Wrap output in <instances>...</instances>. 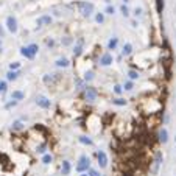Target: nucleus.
<instances>
[{"instance_id":"nucleus-43","label":"nucleus","mask_w":176,"mask_h":176,"mask_svg":"<svg viewBox=\"0 0 176 176\" xmlns=\"http://www.w3.org/2000/svg\"><path fill=\"white\" fill-rule=\"evenodd\" d=\"M0 47H2V42H0Z\"/></svg>"},{"instance_id":"nucleus-15","label":"nucleus","mask_w":176,"mask_h":176,"mask_svg":"<svg viewBox=\"0 0 176 176\" xmlns=\"http://www.w3.org/2000/svg\"><path fill=\"white\" fill-rule=\"evenodd\" d=\"M11 129L12 131H22L23 129V123L20 120H16V121H12V125H11Z\"/></svg>"},{"instance_id":"nucleus-8","label":"nucleus","mask_w":176,"mask_h":176,"mask_svg":"<svg viewBox=\"0 0 176 176\" xmlns=\"http://www.w3.org/2000/svg\"><path fill=\"white\" fill-rule=\"evenodd\" d=\"M112 61H114V58H112L111 53H104V55L100 58V64L101 65H109V64H112Z\"/></svg>"},{"instance_id":"nucleus-4","label":"nucleus","mask_w":176,"mask_h":176,"mask_svg":"<svg viewBox=\"0 0 176 176\" xmlns=\"http://www.w3.org/2000/svg\"><path fill=\"white\" fill-rule=\"evenodd\" d=\"M97 90H95V87H90V86H87L86 89H84V97H86V100L89 101V103H93L97 100Z\"/></svg>"},{"instance_id":"nucleus-6","label":"nucleus","mask_w":176,"mask_h":176,"mask_svg":"<svg viewBox=\"0 0 176 176\" xmlns=\"http://www.w3.org/2000/svg\"><path fill=\"white\" fill-rule=\"evenodd\" d=\"M36 104H37L39 107H42V109H48V107L51 106L50 100H48L47 97H44V95H37V97H36Z\"/></svg>"},{"instance_id":"nucleus-9","label":"nucleus","mask_w":176,"mask_h":176,"mask_svg":"<svg viewBox=\"0 0 176 176\" xmlns=\"http://www.w3.org/2000/svg\"><path fill=\"white\" fill-rule=\"evenodd\" d=\"M159 142H160V143H167V142H168V131H167L165 128H162V129L159 131Z\"/></svg>"},{"instance_id":"nucleus-12","label":"nucleus","mask_w":176,"mask_h":176,"mask_svg":"<svg viewBox=\"0 0 176 176\" xmlns=\"http://www.w3.org/2000/svg\"><path fill=\"white\" fill-rule=\"evenodd\" d=\"M20 55L25 56L26 59H33V58H34V55L31 53V50H30L28 47H22V48H20Z\"/></svg>"},{"instance_id":"nucleus-22","label":"nucleus","mask_w":176,"mask_h":176,"mask_svg":"<svg viewBox=\"0 0 176 176\" xmlns=\"http://www.w3.org/2000/svg\"><path fill=\"white\" fill-rule=\"evenodd\" d=\"M8 90V84L6 81H0V93H5Z\"/></svg>"},{"instance_id":"nucleus-39","label":"nucleus","mask_w":176,"mask_h":176,"mask_svg":"<svg viewBox=\"0 0 176 176\" xmlns=\"http://www.w3.org/2000/svg\"><path fill=\"white\" fill-rule=\"evenodd\" d=\"M2 36H3V30H2V28H0V37H2Z\"/></svg>"},{"instance_id":"nucleus-11","label":"nucleus","mask_w":176,"mask_h":176,"mask_svg":"<svg viewBox=\"0 0 176 176\" xmlns=\"http://www.w3.org/2000/svg\"><path fill=\"white\" fill-rule=\"evenodd\" d=\"M51 23V17L50 16H40L37 19V26H42V25H50Z\"/></svg>"},{"instance_id":"nucleus-3","label":"nucleus","mask_w":176,"mask_h":176,"mask_svg":"<svg viewBox=\"0 0 176 176\" xmlns=\"http://www.w3.org/2000/svg\"><path fill=\"white\" fill-rule=\"evenodd\" d=\"M78 8H79L81 14L86 16V17H89L92 12H93V5H92L90 2H79V3H78Z\"/></svg>"},{"instance_id":"nucleus-24","label":"nucleus","mask_w":176,"mask_h":176,"mask_svg":"<svg viewBox=\"0 0 176 176\" xmlns=\"http://www.w3.org/2000/svg\"><path fill=\"white\" fill-rule=\"evenodd\" d=\"M156 8H157V12H162V9H164V0H156Z\"/></svg>"},{"instance_id":"nucleus-37","label":"nucleus","mask_w":176,"mask_h":176,"mask_svg":"<svg viewBox=\"0 0 176 176\" xmlns=\"http://www.w3.org/2000/svg\"><path fill=\"white\" fill-rule=\"evenodd\" d=\"M16 103H17L16 100H12V101H9V103L6 104V107H8V109H9V107H12V106H16Z\"/></svg>"},{"instance_id":"nucleus-33","label":"nucleus","mask_w":176,"mask_h":176,"mask_svg":"<svg viewBox=\"0 0 176 176\" xmlns=\"http://www.w3.org/2000/svg\"><path fill=\"white\" fill-rule=\"evenodd\" d=\"M84 79H86V81H92V79H93V72H86Z\"/></svg>"},{"instance_id":"nucleus-30","label":"nucleus","mask_w":176,"mask_h":176,"mask_svg":"<svg viewBox=\"0 0 176 176\" xmlns=\"http://www.w3.org/2000/svg\"><path fill=\"white\" fill-rule=\"evenodd\" d=\"M125 90H132V87H134V84H132V81H126L125 83Z\"/></svg>"},{"instance_id":"nucleus-42","label":"nucleus","mask_w":176,"mask_h":176,"mask_svg":"<svg viewBox=\"0 0 176 176\" xmlns=\"http://www.w3.org/2000/svg\"><path fill=\"white\" fill-rule=\"evenodd\" d=\"M0 53H2V47H0Z\"/></svg>"},{"instance_id":"nucleus-19","label":"nucleus","mask_w":176,"mask_h":176,"mask_svg":"<svg viewBox=\"0 0 176 176\" xmlns=\"http://www.w3.org/2000/svg\"><path fill=\"white\" fill-rule=\"evenodd\" d=\"M69 59H65V58H61V59H58L56 61V65L58 67H69Z\"/></svg>"},{"instance_id":"nucleus-29","label":"nucleus","mask_w":176,"mask_h":176,"mask_svg":"<svg viewBox=\"0 0 176 176\" xmlns=\"http://www.w3.org/2000/svg\"><path fill=\"white\" fill-rule=\"evenodd\" d=\"M20 67V62H11L9 64V70H17Z\"/></svg>"},{"instance_id":"nucleus-34","label":"nucleus","mask_w":176,"mask_h":176,"mask_svg":"<svg viewBox=\"0 0 176 176\" xmlns=\"http://www.w3.org/2000/svg\"><path fill=\"white\" fill-rule=\"evenodd\" d=\"M72 44V37H64L62 39V45H70Z\"/></svg>"},{"instance_id":"nucleus-18","label":"nucleus","mask_w":176,"mask_h":176,"mask_svg":"<svg viewBox=\"0 0 176 176\" xmlns=\"http://www.w3.org/2000/svg\"><path fill=\"white\" fill-rule=\"evenodd\" d=\"M117 44H118V39H117V37H112L109 42H107V48H109V50H114V48L117 47Z\"/></svg>"},{"instance_id":"nucleus-20","label":"nucleus","mask_w":176,"mask_h":176,"mask_svg":"<svg viewBox=\"0 0 176 176\" xmlns=\"http://www.w3.org/2000/svg\"><path fill=\"white\" fill-rule=\"evenodd\" d=\"M79 142L84 143V145H93L92 139H89V137H86V136H81V137H79Z\"/></svg>"},{"instance_id":"nucleus-17","label":"nucleus","mask_w":176,"mask_h":176,"mask_svg":"<svg viewBox=\"0 0 176 176\" xmlns=\"http://www.w3.org/2000/svg\"><path fill=\"white\" fill-rule=\"evenodd\" d=\"M17 76H19V72H16V70H9V72H8V75H6V78H8L9 81L17 79Z\"/></svg>"},{"instance_id":"nucleus-16","label":"nucleus","mask_w":176,"mask_h":176,"mask_svg":"<svg viewBox=\"0 0 176 176\" xmlns=\"http://www.w3.org/2000/svg\"><path fill=\"white\" fill-rule=\"evenodd\" d=\"M131 53H132V45H131V44H125V45H123V50H121V55L128 56V55H131Z\"/></svg>"},{"instance_id":"nucleus-13","label":"nucleus","mask_w":176,"mask_h":176,"mask_svg":"<svg viewBox=\"0 0 176 176\" xmlns=\"http://www.w3.org/2000/svg\"><path fill=\"white\" fill-rule=\"evenodd\" d=\"M70 170H72L70 162H69V160H64V162H62V167H61V173H62L64 176H67V174L70 173Z\"/></svg>"},{"instance_id":"nucleus-35","label":"nucleus","mask_w":176,"mask_h":176,"mask_svg":"<svg viewBox=\"0 0 176 176\" xmlns=\"http://www.w3.org/2000/svg\"><path fill=\"white\" fill-rule=\"evenodd\" d=\"M121 90H123V89H121V86H118V84H115V86H114V92L117 93V95H120Z\"/></svg>"},{"instance_id":"nucleus-14","label":"nucleus","mask_w":176,"mask_h":176,"mask_svg":"<svg viewBox=\"0 0 176 176\" xmlns=\"http://www.w3.org/2000/svg\"><path fill=\"white\" fill-rule=\"evenodd\" d=\"M11 98H12V100H16V101H20V100H23V98H25V93H23V92H20V90H12Z\"/></svg>"},{"instance_id":"nucleus-31","label":"nucleus","mask_w":176,"mask_h":176,"mask_svg":"<svg viewBox=\"0 0 176 176\" xmlns=\"http://www.w3.org/2000/svg\"><path fill=\"white\" fill-rule=\"evenodd\" d=\"M87 174H89V176H101L97 170H93V168H89V170H87Z\"/></svg>"},{"instance_id":"nucleus-27","label":"nucleus","mask_w":176,"mask_h":176,"mask_svg":"<svg viewBox=\"0 0 176 176\" xmlns=\"http://www.w3.org/2000/svg\"><path fill=\"white\" fill-rule=\"evenodd\" d=\"M128 75H129V78H131V79H137V78H139V73H137L136 70H129V72H128Z\"/></svg>"},{"instance_id":"nucleus-25","label":"nucleus","mask_w":176,"mask_h":176,"mask_svg":"<svg viewBox=\"0 0 176 176\" xmlns=\"http://www.w3.org/2000/svg\"><path fill=\"white\" fill-rule=\"evenodd\" d=\"M51 160H53V157H51L50 154H44V157H42V164H50Z\"/></svg>"},{"instance_id":"nucleus-38","label":"nucleus","mask_w":176,"mask_h":176,"mask_svg":"<svg viewBox=\"0 0 176 176\" xmlns=\"http://www.w3.org/2000/svg\"><path fill=\"white\" fill-rule=\"evenodd\" d=\"M134 14H136V16H140V14H142V8H136V11H134Z\"/></svg>"},{"instance_id":"nucleus-5","label":"nucleus","mask_w":176,"mask_h":176,"mask_svg":"<svg viewBox=\"0 0 176 176\" xmlns=\"http://www.w3.org/2000/svg\"><path fill=\"white\" fill-rule=\"evenodd\" d=\"M6 28H8V31L9 33H17V20H16V17H12V16H9L8 19H6Z\"/></svg>"},{"instance_id":"nucleus-10","label":"nucleus","mask_w":176,"mask_h":176,"mask_svg":"<svg viewBox=\"0 0 176 176\" xmlns=\"http://www.w3.org/2000/svg\"><path fill=\"white\" fill-rule=\"evenodd\" d=\"M81 53H83V39H78V44L73 47V55L79 56Z\"/></svg>"},{"instance_id":"nucleus-41","label":"nucleus","mask_w":176,"mask_h":176,"mask_svg":"<svg viewBox=\"0 0 176 176\" xmlns=\"http://www.w3.org/2000/svg\"><path fill=\"white\" fill-rule=\"evenodd\" d=\"M123 2H125V3H126V2H129V0H123Z\"/></svg>"},{"instance_id":"nucleus-7","label":"nucleus","mask_w":176,"mask_h":176,"mask_svg":"<svg viewBox=\"0 0 176 176\" xmlns=\"http://www.w3.org/2000/svg\"><path fill=\"white\" fill-rule=\"evenodd\" d=\"M97 159H98V165H100L101 168H106V167H107V156H106L104 151H98V153H97Z\"/></svg>"},{"instance_id":"nucleus-36","label":"nucleus","mask_w":176,"mask_h":176,"mask_svg":"<svg viewBox=\"0 0 176 176\" xmlns=\"http://www.w3.org/2000/svg\"><path fill=\"white\" fill-rule=\"evenodd\" d=\"M37 153H45V145H40V146H37Z\"/></svg>"},{"instance_id":"nucleus-28","label":"nucleus","mask_w":176,"mask_h":176,"mask_svg":"<svg viewBox=\"0 0 176 176\" xmlns=\"http://www.w3.org/2000/svg\"><path fill=\"white\" fill-rule=\"evenodd\" d=\"M95 20H97L98 23H103V22H104V16H103V12H98V14L95 16Z\"/></svg>"},{"instance_id":"nucleus-21","label":"nucleus","mask_w":176,"mask_h":176,"mask_svg":"<svg viewBox=\"0 0 176 176\" xmlns=\"http://www.w3.org/2000/svg\"><path fill=\"white\" fill-rule=\"evenodd\" d=\"M112 103H114L115 106H125V104H126V100H123V98H115V100H112Z\"/></svg>"},{"instance_id":"nucleus-26","label":"nucleus","mask_w":176,"mask_h":176,"mask_svg":"<svg viewBox=\"0 0 176 176\" xmlns=\"http://www.w3.org/2000/svg\"><path fill=\"white\" fill-rule=\"evenodd\" d=\"M28 48L31 50V53H33V55H36V53H37V50H39L37 44H30V45H28Z\"/></svg>"},{"instance_id":"nucleus-40","label":"nucleus","mask_w":176,"mask_h":176,"mask_svg":"<svg viewBox=\"0 0 176 176\" xmlns=\"http://www.w3.org/2000/svg\"><path fill=\"white\" fill-rule=\"evenodd\" d=\"M81 176H89V174H84V173H83V174H81Z\"/></svg>"},{"instance_id":"nucleus-32","label":"nucleus","mask_w":176,"mask_h":176,"mask_svg":"<svg viewBox=\"0 0 176 176\" xmlns=\"http://www.w3.org/2000/svg\"><path fill=\"white\" fill-rule=\"evenodd\" d=\"M114 12H115V8H114V6H111V5L106 6V14H114Z\"/></svg>"},{"instance_id":"nucleus-2","label":"nucleus","mask_w":176,"mask_h":176,"mask_svg":"<svg viewBox=\"0 0 176 176\" xmlns=\"http://www.w3.org/2000/svg\"><path fill=\"white\" fill-rule=\"evenodd\" d=\"M160 164H162V153H160V151H157V153H156V156H154V159H153V162H151V167H150V173H151L153 176H156V174H157Z\"/></svg>"},{"instance_id":"nucleus-1","label":"nucleus","mask_w":176,"mask_h":176,"mask_svg":"<svg viewBox=\"0 0 176 176\" xmlns=\"http://www.w3.org/2000/svg\"><path fill=\"white\" fill-rule=\"evenodd\" d=\"M90 168V159L87 156H81L79 160H78V165H76V171L79 173H87V170Z\"/></svg>"},{"instance_id":"nucleus-23","label":"nucleus","mask_w":176,"mask_h":176,"mask_svg":"<svg viewBox=\"0 0 176 176\" xmlns=\"http://www.w3.org/2000/svg\"><path fill=\"white\" fill-rule=\"evenodd\" d=\"M120 11H121V14H123L125 17H128V16H129V9H128V6H126V5H121V6H120Z\"/></svg>"}]
</instances>
